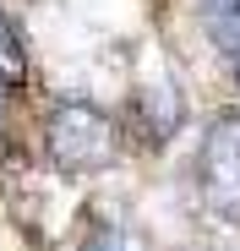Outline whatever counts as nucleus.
I'll return each instance as SVG.
<instances>
[{
	"label": "nucleus",
	"instance_id": "8",
	"mask_svg": "<svg viewBox=\"0 0 240 251\" xmlns=\"http://www.w3.org/2000/svg\"><path fill=\"white\" fill-rule=\"evenodd\" d=\"M0 88H6V82H0ZM0 109H6V93H0Z\"/></svg>",
	"mask_w": 240,
	"mask_h": 251
},
{
	"label": "nucleus",
	"instance_id": "4",
	"mask_svg": "<svg viewBox=\"0 0 240 251\" xmlns=\"http://www.w3.org/2000/svg\"><path fill=\"white\" fill-rule=\"evenodd\" d=\"M142 109H147V142H169L175 126H180V99L169 88H147L142 93Z\"/></svg>",
	"mask_w": 240,
	"mask_h": 251
},
{
	"label": "nucleus",
	"instance_id": "6",
	"mask_svg": "<svg viewBox=\"0 0 240 251\" xmlns=\"http://www.w3.org/2000/svg\"><path fill=\"white\" fill-rule=\"evenodd\" d=\"M82 251H137V246H131L126 235H120L115 224H98V229L88 235V246H82Z\"/></svg>",
	"mask_w": 240,
	"mask_h": 251
},
{
	"label": "nucleus",
	"instance_id": "3",
	"mask_svg": "<svg viewBox=\"0 0 240 251\" xmlns=\"http://www.w3.org/2000/svg\"><path fill=\"white\" fill-rule=\"evenodd\" d=\"M202 27L229 60H240V0H202Z\"/></svg>",
	"mask_w": 240,
	"mask_h": 251
},
{
	"label": "nucleus",
	"instance_id": "2",
	"mask_svg": "<svg viewBox=\"0 0 240 251\" xmlns=\"http://www.w3.org/2000/svg\"><path fill=\"white\" fill-rule=\"evenodd\" d=\"M196 186L218 219L240 224V115H218L196 148Z\"/></svg>",
	"mask_w": 240,
	"mask_h": 251
},
{
	"label": "nucleus",
	"instance_id": "5",
	"mask_svg": "<svg viewBox=\"0 0 240 251\" xmlns=\"http://www.w3.org/2000/svg\"><path fill=\"white\" fill-rule=\"evenodd\" d=\"M0 82L6 88L27 82V50H22V33H17V22L6 11H0Z\"/></svg>",
	"mask_w": 240,
	"mask_h": 251
},
{
	"label": "nucleus",
	"instance_id": "1",
	"mask_svg": "<svg viewBox=\"0 0 240 251\" xmlns=\"http://www.w3.org/2000/svg\"><path fill=\"white\" fill-rule=\"evenodd\" d=\"M44 148L60 175H98L115 158V120L88 99H66L44 126Z\"/></svg>",
	"mask_w": 240,
	"mask_h": 251
},
{
	"label": "nucleus",
	"instance_id": "7",
	"mask_svg": "<svg viewBox=\"0 0 240 251\" xmlns=\"http://www.w3.org/2000/svg\"><path fill=\"white\" fill-rule=\"evenodd\" d=\"M235 88H240V60H235Z\"/></svg>",
	"mask_w": 240,
	"mask_h": 251
}]
</instances>
